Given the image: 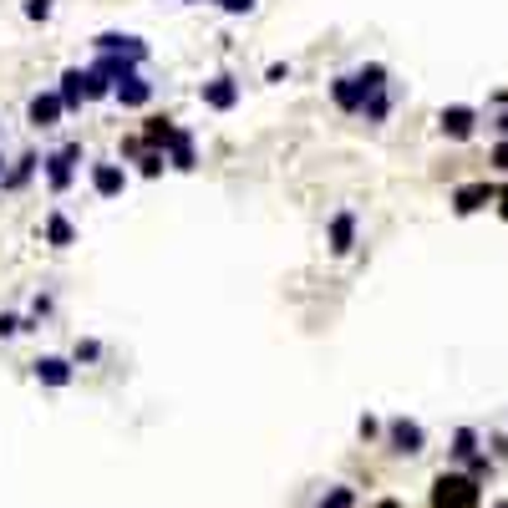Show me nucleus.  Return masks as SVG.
Returning <instances> with one entry per match:
<instances>
[{
  "mask_svg": "<svg viewBox=\"0 0 508 508\" xmlns=\"http://www.w3.org/2000/svg\"><path fill=\"white\" fill-rule=\"evenodd\" d=\"M381 87H386V66H381V62H366V66H356V72H346V77L331 81V102L341 112H361V102L371 92H381Z\"/></svg>",
  "mask_w": 508,
  "mask_h": 508,
  "instance_id": "obj_1",
  "label": "nucleus"
},
{
  "mask_svg": "<svg viewBox=\"0 0 508 508\" xmlns=\"http://www.w3.org/2000/svg\"><path fill=\"white\" fill-rule=\"evenodd\" d=\"M483 504V488H478L473 473H443L432 483V508H478Z\"/></svg>",
  "mask_w": 508,
  "mask_h": 508,
  "instance_id": "obj_2",
  "label": "nucleus"
},
{
  "mask_svg": "<svg viewBox=\"0 0 508 508\" xmlns=\"http://www.w3.org/2000/svg\"><path fill=\"white\" fill-rule=\"evenodd\" d=\"M77 163H81V143H62L56 153L41 158V174H47V189L51 193H66L77 183Z\"/></svg>",
  "mask_w": 508,
  "mask_h": 508,
  "instance_id": "obj_3",
  "label": "nucleus"
},
{
  "mask_svg": "<svg viewBox=\"0 0 508 508\" xmlns=\"http://www.w3.org/2000/svg\"><path fill=\"white\" fill-rule=\"evenodd\" d=\"M386 447L402 453V458H417V453L428 447V428L412 422V417H392V422H386Z\"/></svg>",
  "mask_w": 508,
  "mask_h": 508,
  "instance_id": "obj_4",
  "label": "nucleus"
},
{
  "mask_svg": "<svg viewBox=\"0 0 508 508\" xmlns=\"http://www.w3.org/2000/svg\"><path fill=\"white\" fill-rule=\"evenodd\" d=\"M199 102H204L208 112H234V107H239V81L229 77V72L208 77L204 87H199Z\"/></svg>",
  "mask_w": 508,
  "mask_h": 508,
  "instance_id": "obj_5",
  "label": "nucleus"
},
{
  "mask_svg": "<svg viewBox=\"0 0 508 508\" xmlns=\"http://www.w3.org/2000/svg\"><path fill=\"white\" fill-rule=\"evenodd\" d=\"M97 47V56H127V62H138L143 66L148 62V47H143V36H123V31H102L92 41Z\"/></svg>",
  "mask_w": 508,
  "mask_h": 508,
  "instance_id": "obj_6",
  "label": "nucleus"
},
{
  "mask_svg": "<svg viewBox=\"0 0 508 508\" xmlns=\"http://www.w3.org/2000/svg\"><path fill=\"white\" fill-rule=\"evenodd\" d=\"M31 377L41 386H51V392H62V386H72L77 366H72V356H41V361H31Z\"/></svg>",
  "mask_w": 508,
  "mask_h": 508,
  "instance_id": "obj_7",
  "label": "nucleus"
},
{
  "mask_svg": "<svg viewBox=\"0 0 508 508\" xmlns=\"http://www.w3.org/2000/svg\"><path fill=\"white\" fill-rule=\"evenodd\" d=\"M62 117H66V107H62V97H56V92H36L31 102H26V123H31L36 132L56 127Z\"/></svg>",
  "mask_w": 508,
  "mask_h": 508,
  "instance_id": "obj_8",
  "label": "nucleus"
},
{
  "mask_svg": "<svg viewBox=\"0 0 508 508\" xmlns=\"http://www.w3.org/2000/svg\"><path fill=\"white\" fill-rule=\"evenodd\" d=\"M123 189H127V168L123 163H112V158L92 163V193L97 199H123Z\"/></svg>",
  "mask_w": 508,
  "mask_h": 508,
  "instance_id": "obj_9",
  "label": "nucleus"
},
{
  "mask_svg": "<svg viewBox=\"0 0 508 508\" xmlns=\"http://www.w3.org/2000/svg\"><path fill=\"white\" fill-rule=\"evenodd\" d=\"M112 102H117V107H148V102H153V81H148L143 72H127V77L112 87Z\"/></svg>",
  "mask_w": 508,
  "mask_h": 508,
  "instance_id": "obj_10",
  "label": "nucleus"
},
{
  "mask_svg": "<svg viewBox=\"0 0 508 508\" xmlns=\"http://www.w3.org/2000/svg\"><path fill=\"white\" fill-rule=\"evenodd\" d=\"M326 244H331V254H335V259L356 250V214H351V208L331 214V224H326Z\"/></svg>",
  "mask_w": 508,
  "mask_h": 508,
  "instance_id": "obj_11",
  "label": "nucleus"
},
{
  "mask_svg": "<svg viewBox=\"0 0 508 508\" xmlns=\"http://www.w3.org/2000/svg\"><path fill=\"white\" fill-rule=\"evenodd\" d=\"M163 158H168V168H178V174H193V168H199V148H193V132H189V127H178L174 138H168Z\"/></svg>",
  "mask_w": 508,
  "mask_h": 508,
  "instance_id": "obj_12",
  "label": "nucleus"
},
{
  "mask_svg": "<svg viewBox=\"0 0 508 508\" xmlns=\"http://www.w3.org/2000/svg\"><path fill=\"white\" fill-rule=\"evenodd\" d=\"M437 127H443V138H453V143H468L478 127V112L473 107H443L437 112Z\"/></svg>",
  "mask_w": 508,
  "mask_h": 508,
  "instance_id": "obj_13",
  "label": "nucleus"
},
{
  "mask_svg": "<svg viewBox=\"0 0 508 508\" xmlns=\"http://www.w3.org/2000/svg\"><path fill=\"white\" fill-rule=\"evenodd\" d=\"M493 199H498V189H493V183H462V189L453 193V214H462V219H468V214H478V208L493 204Z\"/></svg>",
  "mask_w": 508,
  "mask_h": 508,
  "instance_id": "obj_14",
  "label": "nucleus"
},
{
  "mask_svg": "<svg viewBox=\"0 0 508 508\" xmlns=\"http://www.w3.org/2000/svg\"><path fill=\"white\" fill-rule=\"evenodd\" d=\"M41 239H47L51 250H72V244H77V224L66 219V214H47V224H41Z\"/></svg>",
  "mask_w": 508,
  "mask_h": 508,
  "instance_id": "obj_15",
  "label": "nucleus"
},
{
  "mask_svg": "<svg viewBox=\"0 0 508 508\" xmlns=\"http://www.w3.org/2000/svg\"><path fill=\"white\" fill-rule=\"evenodd\" d=\"M56 97H62L66 112H81L87 107V92H81V66H66L62 81H56Z\"/></svg>",
  "mask_w": 508,
  "mask_h": 508,
  "instance_id": "obj_16",
  "label": "nucleus"
},
{
  "mask_svg": "<svg viewBox=\"0 0 508 508\" xmlns=\"http://www.w3.org/2000/svg\"><path fill=\"white\" fill-rule=\"evenodd\" d=\"M178 132V123L174 117H148V127H143V148H153V153H163L168 148V138Z\"/></svg>",
  "mask_w": 508,
  "mask_h": 508,
  "instance_id": "obj_17",
  "label": "nucleus"
},
{
  "mask_svg": "<svg viewBox=\"0 0 508 508\" xmlns=\"http://www.w3.org/2000/svg\"><path fill=\"white\" fill-rule=\"evenodd\" d=\"M36 168H41V153H21L16 168H11V174H0V183H5V189H26V178H31Z\"/></svg>",
  "mask_w": 508,
  "mask_h": 508,
  "instance_id": "obj_18",
  "label": "nucleus"
},
{
  "mask_svg": "<svg viewBox=\"0 0 508 508\" xmlns=\"http://www.w3.org/2000/svg\"><path fill=\"white\" fill-rule=\"evenodd\" d=\"M127 153H138V174H143V178H158L163 168H168V158L153 153V148H143V143H127Z\"/></svg>",
  "mask_w": 508,
  "mask_h": 508,
  "instance_id": "obj_19",
  "label": "nucleus"
},
{
  "mask_svg": "<svg viewBox=\"0 0 508 508\" xmlns=\"http://www.w3.org/2000/svg\"><path fill=\"white\" fill-rule=\"evenodd\" d=\"M386 112H392V92H386V87H381V92H371L361 102V117H366V123H381Z\"/></svg>",
  "mask_w": 508,
  "mask_h": 508,
  "instance_id": "obj_20",
  "label": "nucleus"
},
{
  "mask_svg": "<svg viewBox=\"0 0 508 508\" xmlns=\"http://www.w3.org/2000/svg\"><path fill=\"white\" fill-rule=\"evenodd\" d=\"M453 458H462V462L478 458V432L473 428H458V432H453Z\"/></svg>",
  "mask_w": 508,
  "mask_h": 508,
  "instance_id": "obj_21",
  "label": "nucleus"
},
{
  "mask_svg": "<svg viewBox=\"0 0 508 508\" xmlns=\"http://www.w3.org/2000/svg\"><path fill=\"white\" fill-rule=\"evenodd\" d=\"M92 361H102V341H92V335H87V341H77V346H72V366H92Z\"/></svg>",
  "mask_w": 508,
  "mask_h": 508,
  "instance_id": "obj_22",
  "label": "nucleus"
},
{
  "mask_svg": "<svg viewBox=\"0 0 508 508\" xmlns=\"http://www.w3.org/2000/svg\"><path fill=\"white\" fill-rule=\"evenodd\" d=\"M316 508H356V488H331Z\"/></svg>",
  "mask_w": 508,
  "mask_h": 508,
  "instance_id": "obj_23",
  "label": "nucleus"
},
{
  "mask_svg": "<svg viewBox=\"0 0 508 508\" xmlns=\"http://www.w3.org/2000/svg\"><path fill=\"white\" fill-rule=\"evenodd\" d=\"M21 331H31V320H21V316H11V310H0V341H11V335H21Z\"/></svg>",
  "mask_w": 508,
  "mask_h": 508,
  "instance_id": "obj_24",
  "label": "nucleus"
},
{
  "mask_svg": "<svg viewBox=\"0 0 508 508\" xmlns=\"http://www.w3.org/2000/svg\"><path fill=\"white\" fill-rule=\"evenodd\" d=\"M21 11H26V21H51V11H56V0H26Z\"/></svg>",
  "mask_w": 508,
  "mask_h": 508,
  "instance_id": "obj_25",
  "label": "nucleus"
},
{
  "mask_svg": "<svg viewBox=\"0 0 508 508\" xmlns=\"http://www.w3.org/2000/svg\"><path fill=\"white\" fill-rule=\"evenodd\" d=\"M208 5H219L224 16H250V11L259 5V0H208Z\"/></svg>",
  "mask_w": 508,
  "mask_h": 508,
  "instance_id": "obj_26",
  "label": "nucleus"
},
{
  "mask_svg": "<svg viewBox=\"0 0 508 508\" xmlns=\"http://www.w3.org/2000/svg\"><path fill=\"white\" fill-rule=\"evenodd\" d=\"M265 81H290V66L285 62H270V66H265Z\"/></svg>",
  "mask_w": 508,
  "mask_h": 508,
  "instance_id": "obj_27",
  "label": "nucleus"
},
{
  "mask_svg": "<svg viewBox=\"0 0 508 508\" xmlns=\"http://www.w3.org/2000/svg\"><path fill=\"white\" fill-rule=\"evenodd\" d=\"M356 432H361V437H377V432H381V422H377V417H371V412H366L361 422H356Z\"/></svg>",
  "mask_w": 508,
  "mask_h": 508,
  "instance_id": "obj_28",
  "label": "nucleus"
},
{
  "mask_svg": "<svg viewBox=\"0 0 508 508\" xmlns=\"http://www.w3.org/2000/svg\"><path fill=\"white\" fill-rule=\"evenodd\" d=\"M493 168H504V174H508V138H504L498 148H493Z\"/></svg>",
  "mask_w": 508,
  "mask_h": 508,
  "instance_id": "obj_29",
  "label": "nucleus"
},
{
  "mask_svg": "<svg viewBox=\"0 0 508 508\" xmlns=\"http://www.w3.org/2000/svg\"><path fill=\"white\" fill-rule=\"evenodd\" d=\"M377 508H402V504H397V498H381V504H377Z\"/></svg>",
  "mask_w": 508,
  "mask_h": 508,
  "instance_id": "obj_30",
  "label": "nucleus"
},
{
  "mask_svg": "<svg viewBox=\"0 0 508 508\" xmlns=\"http://www.w3.org/2000/svg\"><path fill=\"white\" fill-rule=\"evenodd\" d=\"M498 132H504V138H508V112H504V117H498Z\"/></svg>",
  "mask_w": 508,
  "mask_h": 508,
  "instance_id": "obj_31",
  "label": "nucleus"
},
{
  "mask_svg": "<svg viewBox=\"0 0 508 508\" xmlns=\"http://www.w3.org/2000/svg\"><path fill=\"white\" fill-rule=\"evenodd\" d=\"M498 199H504V219H508V189H504V193H498Z\"/></svg>",
  "mask_w": 508,
  "mask_h": 508,
  "instance_id": "obj_32",
  "label": "nucleus"
},
{
  "mask_svg": "<svg viewBox=\"0 0 508 508\" xmlns=\"http://www.w3.org/2000/svg\"><path fill=\"white\" fill-rule=\"evenodd\" d=\"M0 174H5V158H0Z\"/></svg>",
  "mask_w": 508,
  "mask_h": 508,
  "instance_id": "obj_33",
  "label": "nucleus"
},
{
  "mask_svg": "<svg viewBox=\"0 0 508 508\" xmlns=\"http://www.w3.org/2000/svg\"><path fill=\"white\" fill-rule=\"evenodd\" d=\"M493 508H508V504H493Z\"/></svg>",
  "mask_w": 508,
  "mask_h": 508,
  "instance_id": "obj_34",
  "label": "nucleus"
},
{
  "mask_svg": "<svg viewBox=\"0 0 508 508\" xmlns=\"http://www.w3.org/2000/svg\"><path fill=\"white\" fill-rule=\"evenodd\" d=\"M183 5H193V0H183Z\"/></svg>",
  "mask_w": 508,
  "mask_h": 508,
  "instance_id": "obj_35",
  "label": "nucleus"
}]
</instances>
